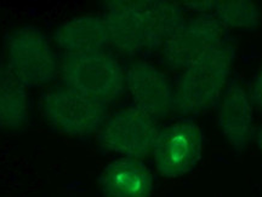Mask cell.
<instances>
[{
    "instance_id": "1",
    "label": "cell",
    "mask_w": 262,
    "mask_h": 197,
    "mask_svg": "<svg viewBox=\"0 0 262 197\" xmlns=\"http://www.w3.org/2000/svg\"><path fill=\"white\" fill-rule=\"evenodd\" d=\"M103 18L110 45L126 56L162 48L186 21L182 5L168 0L108 2Z\"/></svg>"
},
{
    "instance_id": "2",
    "label": "cell",
    "mask_w": 262,
    "mask_h": 197,
    "mask_svg": "<svg viewBox=\"0 0 262 197\" xmlns=\"http://www.w3.org/2000/svg\"><path fill=\"white\" fill-rule=\"evenodd\" d=\"M234 58V47L224 41L183 69L173 85V113L183 117L193 116L220 101L229 83Z\"/></svg>"
},
{
    "instance_id": "3",
    "label": "cell",
    "mask_w": 262,
    "mask_h": 197,
    "mask_svg": "<svg viewBox=\"0 0 262 197\" xmlns=\"http://www.w3.org/2000/svg\"><path fill=\"white\" fill-rule=\"evenodd\" d=\"M64 86L104 104L125 91V69L110 52L66 55L60 64Z\"/></svg>"
},
{
    "instance_id": "4",
    "label": "cell",
    "mask_w": 262,
    "mask_h": 197,
    "mask_svg": "<svg viewBox=\"0 0 262 197\" xmlns=\"http://www.w3.org/2000/svg\"><path fill=\"white\" fill-rule=\"evenodd\" d=\"M5 65L26 87L52 83L60 71L54 48L38 28L15 29L6 38Z\"/></svg>"
},
{
    "instance_id": "5",
    "label": "cell",
    "mask_w": 262,
    "mask_h": 197,
    "mask_svg": "<svg viewBox=\"0 0 262 197\" xmlns=\"http://www.w3.org/2000/svg\"><path fill=\"white\" fill-rule=\"evenodd\" d=\"M41 110L51 126L72 137H89L98 132L108 117L107 104L68 87L44 94Z\"/></svg>"
},
{
    "instance_id": "6",
    "label": "cell",
    "mask_w": 262,
    "mask_h": 197,
    "mask_svg": "<svg viewBox=\"0 0 262 197\" xmlns=\"http://www.w3.org/2000/svg\"><path fill=\"white\" fill-rule=\"evenodd\" d=\"M158 132L157 120L133 106L108 116L97 140L108 153L142 160L152 154Z\"/></svg>"
},
{
    "instance_id": "7",
    "label": "cell",
    "mask_w": 262,
    "mask_h": 197,
    "mask_svg": "<svg viewBox=\"0 0 262 197\" xmlns=\"http://www.w3.org/2000/svg\"><path fill=\"white\" fill-rule=\"evenodd\" d=\"M204 136L192 120H180L159 130L152 150L157 172L163 178L178 179L198 166Z\"/></svg>"
},
{
    "instance_id": "8",
    "label": "cell",
    "mask_w": 262,
    "mask_h": 197,
    "mask_svg": "<svg viewBox=\"0 0 262 197\" xmlns=\"http://www.w3.org/2000/svg\"><path fill=\"white\" fill-rule=\"evenodd\" d=\"M225 31L214 16H195L170 37L162 47V57L171 70L182 71L225 41Z\"/></svg>"
},
{
    "instance_id": "9",
    "label": "cell",
    "mask_w": 262,
    "mask_h": 197,
    "mask_svg": "<svg viewBox=\"0 0 262 197\" xmlns=\"http://www.w3.org/2000/svg\"><path fill=\"white\" fill-rule=\"evenodd\" d=\"M125 90L134 107L155 120L166 117L173 108V85L165 73L146 61H135L125 69Z\"/></svg>"
},
{
    "instance_id": "10",
    "label": "cell",
    "mask_w": 262,
    "mask_h": 197,
    "mask_svg": "<svg viewBox=\"0 0 262 197\" xmlns=\"http://www.w3.org/2000/svg\"><path fill=\"white\" fill-rule=\"evenodd\" d=\"M217 125L222 137L234 152H245L254 140V103L250 93L238 80H229L219 101Z\"/></svg>"
},
{
    "instance_id": "11",
    "label": "cell",
    "mask_w": 262,
    "mask_h": 197,
    "mask_svg": "<svg viewBox=\"0 0 262 197\" xmlns=\"http://www.w3.org/2000/svg\"><path fill=\"white\" fill-rule=\"evenodd\" d=\"M98 188L102 197H150L155 179L142 160L118 157L103 167Z\"/></svg>"
},
{
    "instance_id": "12",
    "label": "cell",
    "mask_w": 262,
    "mask_h": 197,
    "mask_svg": "<svg viewBox=\"0 0 262 197\" xmlns=\"http://www.w3.org/2000/svg\"><path fill=\"white\" fill-rule=\"evenodd\" d=\"M54 40L66 55L104 51L110 37L103 16L84 15L68 19L54 33Z\"/></svg>"
},
{
    "instance_id": "13",
    "label": "cell",
    "mask_w": 262,
    "mask_h": 197,
    "mask_svg": "<svg viewBox=\"0 0 262 197\" xmlns=\"http://www.w3.org/2000/svg\"><path fill=\"white\" fill-rule=\"evenodd\" d=\"M29 119L27 87L0 62V130L17 131Z\"/></svg>"
},
{
    "instance_id": "14",
    "label": "cell",
    "mask_w": 262,
    "mask_h": 197,
    "mask_svg": "<svg viewBox=\"0 0 262 197\" xmlns=\"http://www.w3.org/2000/svg\"><path fill=\"white\" fill-rule=\"evenodd\" d=\"M214 17L226 28L254 31L262 21L260 6L250 0H226L219 2Z\"/></svg>"
},
{
    "instance_id": "15",
    "label": "cell",
    "mask_w": 262,
    "mask_h": 197,
    "mask_svg": "<svg viewBox=\"0 0 262 197\" xmlns=\"http://www.w3.org/2000/svg\"><path fill=\"white\" fill-rule=\"evenodd\" d=\"M219 0H192L185 2L182 8L188 10L195 16H212L214 15Z\"/></svg>"
},
{
    "instance_id": "16",
    "label": "cell",
    "mask_w": 262,
    "mask_h": 197,
    "mask_svg": "<svg viewBox=\"0 0 262 197\" xmlns=\"http://www.w3.org/2000/svg\"><path fill=\"white\" fill-rule=\"evenodd\" d=\"M251 101H253L254 106L262 109V69L258 71L256 79H255L253 87H251L250 92Z\"/></svg>"
},
{
    "instance_id": "17",
    "label": "cell",
    "mask_w": 262,
    "mask_h": 197,
    "mask_svg": "<svg viewBox=\"0 0 262 197\" xmlns=\"http://www.w3.org/2000/svg\"><path fill=\"white\" fill-rule=\"evenodd\" d=\"M254 140H255V143H256L258 150H260V153L262 155V126H260L258 129H256Z\"/></svg>"
}]
</instances>
